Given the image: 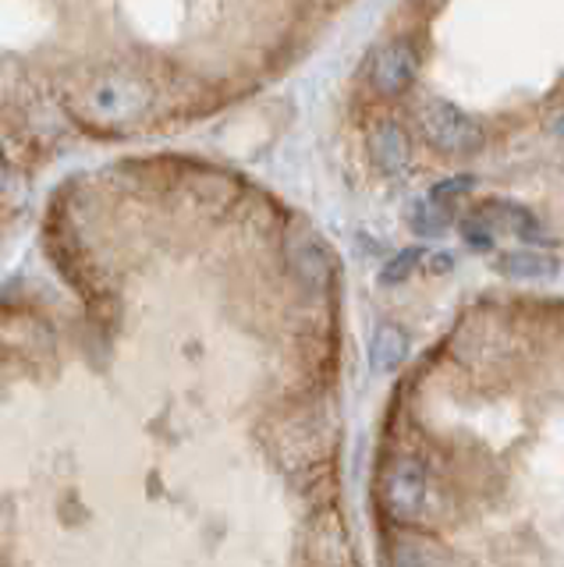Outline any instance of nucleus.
I'll return each mask as SVG.
<instances>
[{
    "mask_svg": "<svg viewBox=\"0 0 564 567\" xmlns=\"http://www.w3.org/2000/svg\"><path fill=\"white\" fill-rule=\"evenodd\" d=\"M369 159L377 164L380 174H404L412 164V138L398 121H380L369 132Z\"/></svg>",
    "mask_w": 564,
    "mask_h": 567,
    "instance_id": "423d86ee",
    "label": "nucleus"
},
{
    "mask_svg": "<svg viewBox=\"0 0 564 567\" xmlns=\"http://www.w3.org/2000/svg\"><path fill=\"white\" fill-rule=\"evenodd\" d=\"M419 75V50L412 40H391L373 53L369 64V82L380 96H401L409 93Z\"/></svg>",
    "mask_w": 564,
    "mask_h": 567,
    "instance_id": "20e7f679",
    "label": "nucleus"
},
{
    "mask_svg": "<svg viewBox=\"0 0 564 567\" xmlns=\"http://www.w3.org/2000/svg\"><path fill=\"white\" fill-rule=\"evenodd\" d=\"M404 359H409V333L394 323H380L369 341V365L377 372H394Z\"/></svg>",
    "mask_w": 564,
    "mask_h": 567,
    "instance_id": "9d476101",
    "label": "nucleus"
},
{
    "mask_svg": "<svg viewBox=\"0 0 564 567\" xmlns=\"http://www.w3.org/2000/svg\"><path fill=\"white\" fill-rule=\"evenodd\" d=\"M412 227L419 230V235H427V238L444 235V230H448V209H440L430 199H422V203L412 206Z\"/></svg>",
    "mask_w": 564,
    "mask_h": 567,
    "instance_id": "9b49d317",
    "label": "nucleus"
},
{
    "mask_svg": "<svg viewBox=\"0 0 564 567\" xmlns=\"http://www.w3.org/2000/svg\"><path fill=\"white\" fill-rule=\"evenodd\" d=\"M498 274L507 280H554L561 274V259L540 248H515L498 259Z\"/></svg>",
    "mask_w": 564,
    "mask_h": 567,
    "instance_id": "6e6552de",
    "label": "nucleus"
},
{
    "mask_svg": "<svg viewBox=\"0 0 564 567\" xmlns=\"http://www.w3.org/2000/svg\"><path fill=\"white\" fill-rule=\"evenodd\" d=\"M419 262H422V248H404V252H398L394 259H387V266L380 270V280H383V284H401V280H409V274L416 270Z\"/></svg>",
    "mask_w": 564,
    "mask_h": 567,
    "instance_id": "4468645a",
    "label": "nucleus"
},
{
    "mask_svg": "<svg viewBox=\"0 0 564 567\" xmlns=\"http://www.w3.org/2000/svg\"><path fill=\"white\" fill-rule=\"evenodd\" d=\"M472 188H475V177H472V174H458V177H444V182H437V185L430 188L427 199H430L433 206H440V209H448L454 199H462V195L472 192Z\"/></svg>",
    "mask_w": 564,
    "mask_h": 567,
    "instance_id": "f8f14e48",
    "label": "nucleus"
},
{
    "mask_svg": "<svg viewBox=\"0 0 564 567\" xmlns=\"http://www.w3.org/2000/svg\"><path fill=\"white\" fill-rule=\"evenodd\" d=\"M387 567H469L462 557L448 549L433 536H416V532H404L394 536L391 543V564Z\"/></svg>",
    "mask_w": 564,
    "mask_h": 567,
    "instance_id": "39448f33",
    "label": "nucleus"
},
{
    "mask_svg": "<svg viewBox=\"0 0 564 567\" xmlns=\"http://www.w3.org/2000/svg\"><path fill=\"white\" fill-rule=\"evenodd\" d=\"M79 106L85 117L100 124H125L150 106V85L135 75H125V71H107L85 85Z\"/></svg>",
    "mask_w": 564,
    "mask_h": 567,
    "instance_id": "f257e3e1",
    "label": "nucleus"
},
{
    "mask_svg": "<svg viewBox=\"0 0 564 567\" xmlns=\"http://www.w3.org/2000/svg\"><path fill=\"white\" fill-rule=\"evenodd\" d=\"M4 185H8V167H4V159H0V192H4Z\"/></svg>",
    "mask_w": 564,
    "mask_h": 567,
    "instance_id": "2eb2a0df",
    "label": "nucleus"
},
{
    "mask_svg": "<svg viewBox=\"0 0 564 567\" xmlns=\"http://www.w3.org/2000/svg\"><path fill=\"white\" fill-rule=\"evenodd\" d=\"M419 128L433 150L448 156H472L486 146L483 124L451 100H427L419 111Z\"/></svg>",
    "mask_w": 564,
    "mask_h": 567,
    "instance_id": "7ed1b4c3",
    "label": "nucleus"
},
{
    "mask_svg": "<svg viewBox=\"0 0 564 567\" xmlns=\"http://www.w3.org/2000/svg\"><path fill=\"white\" fill-rule=\"evenodd\" d=\"M383 507L391 514L394 522L401 525H416L427 518L430 511V496H433V483H430V472L422 465L419 457H391V465L383 472Z\"/></svg>",
    "mask_w": 564,
    "mask_h": 567,
    "instance_id": "f03ea898",
    "label": "nucleus"
},
{
    "mask_svg": "<svg viewBox=\"0 0 564 567\" xmlns=\"http://www.w3.org/2000/svg\"><path fill=\"white\" fill-rule=\"evenodd\" d=\"M475 217H483L493 227V235H498V227L511 230V235L522 238V241H536L543 235V224L536 220V213H529L519 203L493 199V203H483L480 209H475Z\"/></svg>",
    "mask_w": 564,
    "mask_h": 567,
    "instance_id": "0eeeda50",
    "label": "nucleus"
},
{
    "mask_svg": "<svg viewBox=\"0 0 564 567\" xmlns=\"http://www.w3.org/2000/svg\"><path fill=\"white\" fill-rule=\"evenodd\" d=\"M462 241L469 248H475V252H493V245H498V235H493V227L483 220V217H465L462 220Z\"/></svg>",
    "mask_w": 564,
    "mask_h": 567,
    "instance_id": "ddd939ff",
    "label": "nucleus"
},
{
    "mask_svg": "<svg viewBox=\"0 0 564 567\" xmlns=\"http://www.w3.org/2000/svg\"><path fill=\"white\" fill-rule=\"evenodd\" d=\"M288 248H291V262H295L298 277L309 280V284H327V277H330V256H327L324 241L316 238L312 230H295Z\"/></svg>",
    "mask_w": 564,
    "mask_h": 567,
    "instance_id": "1a4fd4ad",
    "label": "nucleus"
}]
</instances>
